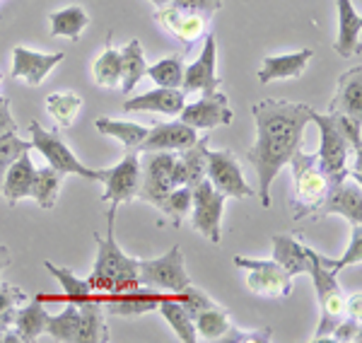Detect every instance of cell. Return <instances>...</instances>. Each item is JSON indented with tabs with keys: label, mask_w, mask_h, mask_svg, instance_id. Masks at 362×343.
Listing matches in <instances>:
<instances>
[{
	"label": "cell",
	"mask_w": 362,
	"mask_h": 343,
	"mask_svg": "<svg viewBox=\"0 0 362 343\" xmlns=\"http://www.w3.org/2000/svg\"><path fill=\"white\" fill-rule=\"evenodd\" d=\"M162 293H157L153 288H131L124 290V293H114V295H102L97 298L102 302L104 312L116 317H140V315H148V312L157 310V302H160Z\"/></svg>",
	"instance_id": "17"
},
{
	"label": "cell",
	"mask_w": 362,
	"mask_h": 343,
	"mask_svg": "<svg viewBox=\"0 0 362 343\" xmlns=\"http://www.w3.org/2000/svg\"><path fill=\"white\" fill-rule=\"evenodd\" d=\"M46 317H49V312L44 310L42 298H32L29 302L25 300L15 312V319H13L15 334L13 336L17 341H25V343L37 341L46 331Z\"/></svg>",
	"instance_id": "26"
},
{
	"label": "cell",
	"mask_w": 362,
	"mask_h": 343,
	"mask_svg": "<svg viewBox=\"0 0 362 343\" xmlns=\"http://www.w3.org/2000/svg\"><path fill=\"white\" fill-rule=\"evenodd\" d=\"M235 266L247 271V288L264 298H288L293 293V276L278 264L266 259L235 257Z\"/></svg>",
	"instance_id": "9"
},
{
	"label": "cell",
	"mask_w": 362,
	"mask_h": 343,
	"mask_svg": "<svg viewBox=\"0 0 362 343\" xmlns=\"http://www.w3.org/2000/svg\"><path fill=\"white\" fill-rule=\"evenodd\" d=\"M307 273L314 281L319 307H321V319H319L317 334H314V341H324L331 336V331L336 329V324L346 317L348 295L343 293L341 286H338L336 273H331L329 269H324V266L319 264L317 252H312V266H309Z\"/></svg>",
	"instance_id": "5"
},
{
	"label": "cell",
	"mask_w": 362,
	"mask_h": 343,
	"mask_svg": "<svg viewBox=\"0 0 362 343\" xmlns=\"http://www.w3.org/2000/svg\"><path fill=\"white\" fill-rule=\"evenodd\" d=\"M184 71H186V63L184 58L179 54H172L167 58H162V61L153 63V66H148V75L150 80L157 85V87H167V90H181V83H184Z\"/></svg>",
	"instance_id": "36"
},
{
	"label": "cell",
	"mask_w": 362,
	"mask_h": 343,
	"mask_svg": "<svg viewBox=\"0 0 362 343\" xmlns=\"http://www.w3.org/2000/svg\"><path fill=\"white\" fill-rule=\"evenodd\" d=\"M121 54V92L124 95H131L133 90L138 87L140 80L145 78V71H148V61H145V51L143 44L138 39H131L124 49L119 51Z\"/></svg>",
	"instance_id": "27"
},
{
	"label": "cell",
	"mask_w": 362,
	"mask_h": 343,
	"mask_svg": "<svg viewBox=\"0 0 362 343\" xmlns=\"http://www.w3.org/2000/svg\"><path fill=\"white\" fill-rule=\"evenodd\" d=\"M194 324H196V334L201 336L203 341H220L225 336V331L232 327L230 315H227V310L220 305L196 315Z\"/></svg>",
	"instance_id": "38"
},
{
	"label": "cell",
	"mask_w": 362,
	"mask_h": 343,
	"mask_svg": "<svg viewBox=\"0 0 362 343\" xmlns=\"http://www.w3.org/2000/svg\"><path fill=\"white\" fill-rule=\"evenodd\" d=\"M317 218H329V215H343L353 228H358L362 223V189H360V179L350 182L346 177L343 182H338L336 186H331L329 196L321 203V208L317 213Z\"/></svg>",
	"instance_id": "15"
},
{
	"label": "cell",
	"mask_w": 362,
	"mask_h": 343,
	"mask_svg": "<svg viewBox=\"0 0 362 343\" xmlns=\"http://www.w3.org/2000/svg\"><path fill=\"white\" fill-rule=\"evenodd\" d=\"M155 20L184 44L198 42L203 37V32H206V27L210 25L208 17L191 13V10L184 8H174V5H162L155 13Z\"/></svg>",
	"instance_id": "19"
},
{
	"label": "cell",
	"mask_w": 362,
	"mask_h": 343,
	"mask_svg": "<svg viewBox=\"0 0 362 343\" xmlns=\"http://www.w3.org/2000/svg\"><path fill=\"white\" fill-rule=\"evenodd\" d=\"M312 252L314 249L305 247V244L293 240V237L273 235V261H278L293 278L309 271V266H312Z\"/></svg>",
	"instance_id": "25"
},
{
	"label": "cell",
	"mask_w": 362,
	"mask_h": 343,
	"mask_svg": "<svg viewBox=\"0 0 362 343\" xmlns=\"http://www.w3.org/2000/svg\"><path fill=\"white\" fill-rule=\"evenodd\" d=\"M256 119V143L249 148L247 160L259 174L261 206H271V186L285 165L300 150L302 136L312 116V107L285 100H261L251 107Z\"/></svg>",
	"instance_id": "1"
},
{
	"label": "cell",
	"mask_w": 362,
	"mask_h": 343,
	"mask_svg": "<svg viewBox=\"0 0 362 343\" xmlns=\"http://www.w3.org/2000/svg\"><path fill=\"white\" fill-rule=\"evenodd\" d=\"M198 141V131L191 129L184 121H169L157 124L155 129H148L145 141L138 145V153H155V150H186Z\"/></svg>",
	"instance_id": "18"
},
{
	"label": "cell",
	"mask_w": 362,
	"mask_h": 343,
	"mask_svg": "<svg viewBox=\"0 0 362 343\" xmlns=\"http://www.w3.org/2000/svg\"><path fill=\"white\" fill-rule=\"evenodd\" d=\"M338 5V37L334 49L338 56L353 58L360 54V32H362V17L353 8V0H336Z\"/></svg>",
	"instance_id": "22"
},
{
	"label": "cell",
	"mask_w": 362,
	"mask_h": 343,
	"mask_svg": "<svg viewBox=\"0 0 362 343\" xmlns=\"http://www.w3.org/2000/svg\"><path fill=\"white\" fill-rule=\"evenodd\" d=\"M181 170H184V179L186 186H194L198 182L206 179V170H208V136L206 138H198L194 145H189L186 150H181Z\"/></svg>",
	"instance_id": "34"
},
{
	"label": "cell",
	"mask_w": 362,
	"mask_h": 343,
	"mask_svg": "<svg viewBox=\"0 0 362 343\" xmlns=\"http://www.w3.org/2000/svg\"><path fill=\"white\" fill-rule=\"evenodd\" d=\"M186 104V92L181 90H167V87H155L145 95L131 97L124 102V112H153V114H167L179 116V112Z\"/></svg>",
	"instance_id": "21"
},
{
	"label": "cell",
	"mask_w": 362,
	"mask_h": 343,
	"mask_svg": "<svg viewBox=\"0 0 362 343\" xmlns=\"http://www.w3.org/2000/svg\"><path fill=\"white\" fill-rule=\"evenodd\" d=\"M13 131H17V124L13 119V112H10V100H5L0 104V136L13 133Z\"/></svg>",
	"instance_id": "48"
},
{
	"label": "cell",
	"mask_w": 362,
	"mask_h": 343,
	"mask_svg": "<svg viewBox=\"0 0 362 343\" xmlns=\"http://www.w3.org/2000/svg\"><path fill=\"white\" fill-rule=\"evenodd\" d=\"M150 3H155V5H157V8H162V5H167V3H169V0H150Z\"/></svg>",
	"instance_id": "51"
},
{
	"label": "cell",
	"mask_w": 362,
	"mask_h": 343,
	"mask_svg": "<svg viewBox=\"0 0 362 343\" xmlns=\"http://www.w3.org/2000/svg\"><path fill=\"white\" fill-rule=\"evenodd\" d=\"M220 341H223V343H244V341H251V343H266V341H271V329L244 331V329L230 327V329L225 331V336H223Z\"/></svg>",
	"instance_id": "46"
},
{
	"label": "cell",
	"mask_w": 362,
	"mask_h": 343,
	"mask_svg": "<svg viewBox=\"0 0 362 343\" xmlns=\"http://www.w3.org/2000/svg\"><path fill=\"white\" fill-rule=\"evenodd\" d=\"M80 329L78 343H104L109 341L107 334V319H104V307L97 298L80 302Z\"/></svg>",
	"instance_id": "28"
},
{
	"label": "cell",
	"mask_w": 362,
	"mask_h": 343,
	"mask_svg": "<svg viewBox=\"0 0 362 343\" xmlns=\"http://www.w3.org/2000/svg\"><path fill=\"white\" fill-rule=\"evenodd\" d=\"M61 61H63V54H39V51L25 49V46H15L10 78L37 87L49 78V73L54 71Z\"/></svg>",
	"instance_id": "16"
},
{
	"label": "cell",
	"mask_w": 362,
	"mask_h": 343,
	"mask_svg": "<svg viewBox=\"0 0 362 343\" xmlns=\"http://www.w3.org/2000/svg\"><path fill=\"white\" fill-rule=\"evenodd\" d=\"M167 5L191 10V13H198V15L208 17V20H213V15L223 8V0H169Z\"/></svg>",
	"instance_id": "45"
},
{
	"label": "cell",
	"mask_w": 362,
	"mask_h": 343,
	"mask_svg": "<svg viewBox=\"0 0 362 343\" xmlns=\"http://www.w3.org/2000/svg\"><path fill=\"white\" fill-rule=\"evenodd\" d=\"M78 329H80V310L75 302H68L66 310L58 315L46 317V334L63 343H78Z\"/></svg>",
	"instance_id": "35"
},
{
	"label": "cell",
	"mask_w": 362,
	"mask_h": 343,
	"mask_svg": "<svg viewBox=\"0 0 362 343\" xmlns=\"http://www.w3.org/2000/svg\"><path fill=\"white\" fill-rule=\"evenodd\" d=\"M143 155H145V160L140 162L143 182H140L136 199L150 203V206H155L157 211H160L167 194L174 189L172 167H174L177 155H172L169 150H155V153H143Z\"/></svg>",
	"instance_id": "10"
},
{
	"label": "cell",
	"mask_w": 362,
	"mask_h": 343,
	"mask_svg": "<svg viewBox=\"0 0 362 343\" xmlns=\"http://www.w3.org/2000/svg\"><path fill=\"white\" fill-rule=\"evenodd\" d=\"M29 141H32V148H37L56 172L78 174V177L90 179V182H99V170H92V167L83 165V162L75 158L73 150H70L54 131H46L37 121L29 124Z\"/></svg>",
	"instance_id": "8"
},
{
	"label": "cell",
	"mask_w": 362,
	"mask_h": 343,
	"mask_svg": "<svg viewBox=\"0 0 362 343\" xmlns=\"http://www.w3.org/2000/svg\"><path fill=\"white\" fill-rule=\"evenodd\" d=\"M138 278L140 286L153 290H167V293H181L191 283L184 266V254L179 247H172L160 259H138Z\"/></svg>",
	"instance_id": "7"
},
{
	"label": "cell",
	"mask_w": 362,
	"mask_h": 343,
	"mask_svg": "<svg viewBox=\"0 0 362 343\" xmlns=\"http://www.w3.org/2000/svg\"><path fill=\"white\" fill-rule=\"evenodd\" d=\"M97 131H102L104 136L116 138L121 145H126L128 150H138V145L145 141L148 129L133 121H119V119H109V116H99L95 121Z\"/></svg>",
	"instance_id": "32"
},
{
	"label": "cell",
	"mask_w": 362,
	"mask_h": 343,
	"mask_svg": "<svg viewBox=\"0 0 362 343\" xmlns=\"http://www.w3.org/2000/svg\"><path fill=\"white\" fill-rule=\"evenodd\" d=\"M360 319H355V317H343L341 322L336 324V329L331 331V336L329 339H334V341H343V343H350V341H360Z\"/></svg>",
	"instance_id": "47"
},
{
	"label": "cell",
	"mask_w": 362,
	"mask_h": 343,
	"mask_svg": "<svg viewBox=\"0 0 362 343\" xmlns=\"http://www.w3.org/2000/svg\"><path fill=\"white\" fill-rule=\"evenodd\" d=\"M177 300L184 305V310L189 312L191 317L196 319V315H201V312H206L210 310V307H218V302H215L213 298H210L208 293H203L201 288H196V286H186L181 293H177Z\"/></svg>",
	"instance_id": "44"
},
{
	"label": "cell",
	"mask_w": 362,
	"mask_h": 343,
	"mask_svg": "<svg viewBox=\"0 0 362 343\" xmlns=\"http://www.w3.org/2000/svg\"><path fill=\"white\" fill-rule=\"evenodd\" d=\"M220 83H223V80H220V75H218V39H215V34H208L198 58L186 66L181 92L210 95V92L218 90Z\"/></svg>",
	"instance_id": "14"
},
{
	"label": "cell",
	"mask_w": 362,
	"mask_h": 343,
	"mask_svg": "<svg viewBox=\"0 0 362 343\" xmlns=\"http://www.w3.org/2000/svg\"><path fill=\"white\" fill-rule=\"evenodd\" d=\"M0 83H3V75H0ZM5 102V97H0V104H3Z\"/></svg>",
	"instance_id": "52"
},
{
	"label": "cell",
	"mask_w": 362,
	"mask_h": 343,
	"mask_svg": "<svg viewBox=\"0 0 362 343\" xmlns=\"http://www.w3.org/2000/svg\"><path fill=\"white\" fill-rule=\"evenodd\" d=\"M8 264H10V252H8V247L0 244V273L8 269Z\"/></svg>",
	"instance_id": "49"
},
{
	"label": "cell",
	"mask_w": 362,
	"mask_h": 343,
	"mask_svg": "<svg viewBox=\"0 0 362 343\" xmlns=\"http://www.w3.org/2000/svg\"><path fill=\"white\" fill-rule=\"evenodd\" d=\"M288 165L293 167V177H295L290 208H293V218L300 220L305 215L319 211L334 184H331L329 174L321 170L317 155H307L302 150H297Z\"/></svg>",
	"instance_id": "3"
},
{
	"label": "cell",
	"mask_w": 362,
	"mask_h": 343,
	"mask_svg": "<svg viewBox=\"0 0 362 343\" xmlns=\"http://www.w3.org/2000/svg\"><path fill=\"white\" fill-rule=\"evenodd\" d=\"M225 199L227 196L220 194L208 179L198 182L191 189V223H194V230H198L213 244H220V240H223Z\"/></svg>",
	"instance_id": "6"
},
{
	"label": "cell",
	"mask_w": 362,
	"mask_h": 343,
	"mask_svg": "<svg viewBox=\"0 0 362 343\" xmlns=\"http://www.w3.org/2000/svg\"><path fill=\"white\" fill-rule=\"evenodd\" d=\"M317 259L324 269H329L331 273H336V276L343 269H348V266L360 264V259H362V230H360V225L355 228L353 240H350V247L346 249V254H343L341 259H326V257H321V254H317Z\"/></svg>",
	"instance_id": "43"
},
{
	"label": "cell",
	"mask_w": 362,
	"mask_h": 343,
	"mask_svg": "<svg viewBox=\"0 0 362 343\" xmlns=\"http://www.w3.org/2000/svg\"><path fill=\"white\" fill-rule=\"evenodd\" d=\"M314 58L312 49H302L295 54H280V56H266L259 68V83H280V80H295L305 75L309 61Z\"/></svg>",
	"instance_id": "20"
},
{
	"label": "cell",
	"mask_w": 362,
	"mask_h": 343,
	"mask_svg": "<svg viewBox=\"0 0 362 343\" xmlns=\"http://www.w3.org/2000/svg\"><path fill=\"white\" fill-rule=\"evenodd\" d=\"M92 75L99 87H119L121 83V54L114 49L112 44H107V49L99 54V58L92 66Z\"/></svg>",
	"instance_id": "39"
},
{
	"label": "cell",
	"mask_w": 362,
	"mask_h": 343,
	"mask_svg": "<svg viewBox=\"0 0 362 343\" xmlns=\"http://www.w3.org/2000/svg\"><path fill=\"white\" fill-rule=\"evenodd\" d=\"M116 208L112 203L107 213V235H95L97 240V259H95V269H92L90 283L95 298L102 295H114V293H124V290L138 288L140 278H138V259L128 257L121 252V247L116 244L114 235V223H116Z\"/></svg>",
	"instance_id": "2"
},
{
	"label": "cell",
	"mask_w": 362,
	"mask_h": 343,
	"mask_svg": "<svg viewBox=\"0 0 362 343\" xmlns=\"http://www.w3.org/2000/svg\"><path fill=\"white\" fill-rule=\"evenodd\" d=\"M0 341H17L13 334H0Z\"/></svg>",
	"instance_id": "50"
},
{
	"label": "cell",
	"mask_w": 362,
	"mask_h": 343,
	"mask_svg": "<svg viewBox=\"0 0 362 343\" xmlns=\"http://www.w3.org/2000/svg\"><path fill=\"white\" fill-rule=\"evenodd\" d=\"M44 269L49 271L58 283H61L63 298H66L68 302L80 305V302H87V300L95 298V293H92L87 278H78L70 269H66V266H56L54 261H44Z\"/></svg>",
	"instance_id": "33"
},
{
	"label": "cell",
	"mask_w": 362,
	"mask_h": 343,
	"mask_svg": "<svg viewBox=\"0 0 362 343\" xmlns=\"http://www.w3.org/2000/svg\"><path fill=\"white\" fill-rule=\"evenodd\" d=\"M232 119H235V114L230 109L227 95L218 90L210 92V95H203L194 104H184V109L179 112V121L189 124L196 131H210L215 126H230Z\"/></svg>",
	"instance_id": "13"
},
{
	"label": "cell",
	"mask_w": 362,
	"mask_h": 343,
	"mask_svg": "<svg viewBox=\"0 0 362 343\" xmlns=\"http://www.w3.org/2000/svg\"><path fill=\"white\" fill-rule=\"evenodd\" d=\"M329 112H341L350 119H362V68L355 66L341 75Z\"/></svg>",
	"instance_id": "24"
},
{
	"label": "cell",
	"mask_w": 362,
	"mask_h": 343,
	"mask_svg": "<svg viewBox=\"0 0 362 343\" xmlns=\"http://www.w3.org/2000/svg\"><path fill=\"white\" fill-rule=\"evenodd\" d=\"M25 300H27V293H22L20 288L8 286V283L0 286V334H5V329L13 327L17 307Z\"/></svg>",
	"instance_id": "41"
},
{
	"label": "cell",
	"mask_w": 362,
	"mask_h": 343,
	"mask_svg": "<svg viewBox=\"0 0 362 343\" xmlns=\"http://www.w3.org/2000/svg\"><path fill=\"white\" fill-rule=\"evenodd\" d=\"M157 310H160V315L167 319L169 327L174 329V334L179 336V341H184V343H196L198 341L194 317L184 310V305H181L177 298H167V295H162L160 302H157Z\"/></svg>",
	"instance_id": "30"
},
{
	"label": "cell",
	"mask_w": 362,
	"mask_h": 343,
	"mask_svg": "<svg viewBox=\"0 0 362 343\" xmlns=\"http://www.w3.org/2000/svg\"><path fill=\"white\" fill-rule=\"evenodd\" d=\"M34 172H37V167H34L29 153H22L20 158L8 167V172H5V177H3V184H0V194L8 201V206H17L20 201L29 199Z\"/></svg>",
	"instance_id": "23"
},
{
	"label": "cell",
	"mask_w": 362,
	"mask_h": 343,
	"mask_svg": "<svg viewBox=\"0 0 362 343\" xmlns=\"http://www.w3.org/2000/svg\"><path fill=\"white\" fill-rule=\"evenodd\" d=\"M99 182L107 186L102 201L114 203V206L136 201L140 182H143V170H140V158L136 150H128L119 165L99 170Z\"/></svg>",
	"instance_id": "11"
},
{
	"label": "cell",
	"mask_w": 362,
	"mask_h": 343,
	"mask_svg": "<svg viewBox=\"0 0 362 343\" xmlns=\"http://www.w3.org/2000/svg\"><path fill=\"white\" fill-rule=\"evenodd\" d=\"M309 121H314V124H317L319 136H321L317 160H319L321 170L329 174L331 184L336 186L338 182H343L346 177H350V170H348L350 143H348L346 133H343V129H341V121H338L336 112L319 114V112H314V109H312Z\"/></svg>",
	"instance_id": "4"
},
{
	"label": "cell",
	"mask_w": 362,
	"mask_h": 343,
	"mask_svg": "<svg viewBox=\"0 0 362 343\" xmlns=\"http://www.w3.org/2000/svg\"><path fill=\"white\" fill-rule=\"evenodd\" d=\"M29 150H32V141L17 138V131L0 136V184H3V177H5V172H8V167L13 165L22 153H29Z\"/></svg>",
	"instance_id": "42"
},
{
	"label": "cell",
	"mask_w": 362,
	"mask_h": 343,
	"mask_svg": "<svg viewBox=\"0 0 362 343\" xmlns=\"http://www.w3.org/2000/svg\"><path fill=\"white\" fill-rule=\"evenodd\" d=\"M61 182H63L61 172H56L51 165L42 167V170L34 172V182H32V189H29V199L37 201V206L44 208V211H51L58 201V194H61Z\"/></svg>",
	"instance_id": "31"
},
{
	"label": "cell",
	"mask_w": 362,
	"mask_h": 343,
	"mask_svg": "<svg viewBox=\"0 0 362 343\" xmlns=\"http://www.w3.org/2000/svg\"><path fill=\"white\" fill-rule=\"evenodd\" d=\"M49 25H51V37H63L70 42H78L80 34L85 32V27L90 25V17L80 5H68L63 10L49 15Z\"/></svg>",
	"instance_id": "29"
},
{
	"label": "cell",
	"mask_w": 362,
	"mask_h": 343,
	"mask_svg": "<svg viewBox=\"0 0 362 343\" xmlns=\"http://www.w3.org/2000/svg\"><path fill=\"white\" fill-rule=\"evenodd\" d=\"M206 179L220 191V194L232 196V199H249V196H256V191L247 184L242 167H239L237 158L230 153V150H210L208 148Z\"/></svg>",
	"instance_id": "12"
},
{
	"label": "cell",
	"mask_w": 362,
	"mask_h": 343,
	"mask_svg": "<svg viewBox=\"0 0 362 343\" xmlns=\"http://www.w3.org/2000/svg\"><path fill=\"white\" fill-rule=\"evenodd\" d=\"M80 109H83V97L75 95V92H51L49 97H46V112L51 114V119H56L58 126H63V129H68V126H73L75 116L80 114Z\"/></svg>",
	"instance_id": "37"
},
{
	"label": "cell",
	"mask_w": 362,
	"mask_h": 343,
	"mask_svg": "<svg viewBox=\"0 0 362 343\" xmlns=\"http://www.w3.org/2000/svg\"><path fill=\"white\" fill-rule=\"evenodd\" d=\"M160 211L165 215H169L172 225H177L179 228V225L184 223L191 213V186H174V189L167 194V199H165V203H162Z\"/></svg>",
	"instance_id": "40"
}]
</instances>
